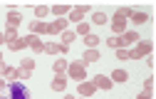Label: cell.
<instances>
[{
  "label": "cell",
  "instance_id": "cell-9",
  "mask_svg": "<svg viewBox=\"0 0 156 99\" xmlns=\"http://www.w3.org/2000/svg\"><path fill=\"white\" fill-rule=\"evenodd\" d=\"M20 20H23V17H20V12H17V10H8V27L15 30L17 25H20Z\"/></svg>",
  "mask_w": 156,
  "mask_h": 99
},
{
  "label": "cell",
  "instance_id": "cell-3",
  "mask_svg": "<svg viewBox=\"0 0 156 99\" xmlns=\"http://www.w3.org/2000/svg\"><path fill=\"white\" fill-rule=\"evenodd\" d=\"M67 69H69V77H72V79H77V82H84V77H87V69H84V65L74 62V65H69Z\"/></svg>",
  "mask_w": 156,
  "mask_h": 99
},
{
  "label": "cell",
  "instance_id": "cell-11",
  "mask_svg": "<svg viewBox=\"0 0 156 99\" xmlns=\"http://www.w3.org/2000/svg\"><path fill=\"white\" fill-rule=\"evenodd\" d=\"M65 87H67V79H65L62 74H57V77L52 79V89H55V92H65Z\"/></svg>",
  "mask_w": 156,
  "mask_h": 99
},
{
  "label": "cell",
  "instance_id": "cell-14",
  "mask_svg": "<svg viewBox=\"0 0 156 99\" xmlns=\"http://www.w3.org/2000/svg\"><path fill=\"white\" fill-rule=\"evenodd\" d=\"M30 30H32V35H37V32H47V25L42 23V20H32V23H30Z\"/></svg>",
  "mask_w": 156,
  "mask_h": 99
},
{
  "label": "cell",
  "instance_id": "cell-39",
  "mask_svg": "<svg viewBox=\"0 0 156 99\" xmlns=\"http://www.w3.org/2000/svg\"><path fill=\"white\" fill-rule=\"evenodd\" d=\"M0 59H3V55H0Z\"/></svg>",
  "mask_w": 156,
  "mask_h": 99
},
{
  "label": "cell",
  "instance_id": "cell-17",
  "mask_svg": "<svg viewBox=\"0 0 156 99\" xmlns=\"http://www.w3.org/2000/svg\"><path fill=\"white\" fill-rule=\"evenodd\" d=\"M52 67H55L57 74H62V72L67 69V59H55V65H52Z\"/></svg>",
  "mask_w": 156,
  "mask_h": 99
},
{
  "label": "cell",
  "instance_id": "cell-8",
  "mask_svg": "<svg viewBox=\"0 0 156 99\" xmlns=\"http://www.w3.org/2000/svg\"><path fill=\"white\" fill-rule=\"evenodd\" d=\"M94 87H99V89H112V79L104 77V74H97V77H94Z\"/></svg>",
  "mask_w": 156,
  "mask_h": 99
},
{
  "label": "cell",
  "instance_id": "cell-33",
  "mask_svg": "<svg viewBox=\"0 0 156 99\" xmlns=\"http://www.w3.org/2000/svg\"><path fill=\"white\" fill-rule=\"evenodd\" d=\"M20 79H30V69H20Z\"/></svg>",
  "mask_w": 156,
  "mask_h": 99
},
{
  "label": "cell",
  "instance_id": "cell-13",
  "mask_svg": "<svg viewBox=\"0 0 156 99\" xmlns=\"http://www.w3.org/2000/svg\"><path fill=\"white\" fill-rule=\"evenodd\" d=\"M8 47H10L12 52H17V50L27 47V42H25V37H17V40H10V42H8Z\"/></svg>",
  "mask_w": 156,
  "mask_h": 99
},
{
  "label": "cell",
  "instance_id": "cell-20",
  "mask_svg": "<svg viewBox=\"0 0 156 99\" xmlns=\"http://www.w3.org/2000/svg\"><path fill=\"white\" fill-rule=\"evenodd\" d=\"M74 37H77L74 32H67V30H65V32H62V45H67V47H69V45L74 42Z\"/></svg>",
  "mask_w": 156,
  "mask_h": 99
},
{
  "label": "cell",
  "instance_id": "cell-16",
  "mask_svg": "<svg viewBox=\"0 0 156 99\" xmlns=\"http://www.w3.org/2000/svg\"><path fill=\"white\" fill-rule=\"evenodd\" d=\"M112 79H114V82H126V79H129V74H126L124 69H114Z\"/></svg>",
  "mask_w": 156,
  "mask_h": 99
},
{
  "label": "cell",
  "instance_id": "cell-31",
  "mask_svg": "<svg viewBox=\"0 0 156 99\" xmlns=\"http://www.w3.org/2000/svg\"><path fill=\"white\" fill-rule=\"evenodd\" d=\"M151 87H154V79H151V77L144 79V92H151Z\"/></svg>",
  "mask_w": 156,
  "mask_h": 99
},
{
  "label": "cell",
  "instance_id": "cell-19",
  "mask_svg": "<svg viewBox=\"0 0 156 99\" xmlns=\"http://www.w3.org/2000/svg\"><path fill=\"white\" fill-rule=\"evenodd\" d=\"M69 10H72V8H67V5H55V8H52V12H55L57 17H62V15H67Z\"/></svg>",
  "mask_w": 156,
  "mask_h": 99
},
{
  "label": "cell",
  "instance_id": "cell-7",
  "mask_svg": "<svg viewBox=\"0 0 156 99\" xmlns=\"http://www.w3.org/2000/svg\"><path fill=\"white\" fill-rule=\"evenodd\" d=\"M65 27H67V20H60V17H57L52 25H47V32L57 35V32H65Z\"/></svg>",
  "mask_w": 156,
  "mask_h": 99
},
{
  "label": "cell",
  "instance_id": "cell-23",
  "mask_svg": "<svg viewBox=\"0 0 156 99\" xmlns=\"http://www.w3.org/2000/svg\"><path fill=\"white\" fill-rule=\"evenodd\" d=\"M92 23H94V25H104V23H107V15H104V12H94Z\"/></svg>",
  "mask_w": 156,
  "mask_h": 99
},
{
  "label": "cell",
  "instance_id": "cell-26",
  "mask_svg": "<svg viewBox=\"0 0 156 99\" xmlns=\"http://www.w3.org/2000/svg\"><path fill=\"white\" fill-rule=\"evenodd\" d=\"M45 52H50V55H57V52H60V45H57V42H50V45H45Z\"/></svg>",
  "mask_w": 156,
  "mask_h": 99
},
{
  "label": "cell",
  "instance_id": "cell-15",
  "mask_svg": "<svg viewBox=\"0 0 156 99\" xmlns=\"http://www.w3.org/2000/svg\"><path fill=\"white\" fill-rule=\"evenodd\" d=\"M84 45H87L89 50H97V45H99V37H97V35H87V37H84Z\"/></svg>",
  "mask_w": 156,
  "mask_h": 99
},
{
  "label": "cell",
  "instance_id": "cell-4",
  "mask_svg": "<svg viewBox=\"0 0 156 99\" xmlns=\"http://www.w3.org/2000/svg\"><path fill=\"white\" fill-rule=\"evenodd\" d=\"M87 12H89V8H87V5L72 8V10H69V20H72V23H77V25H80V20H82V17L87 15Z\"/></svg>",
  "mask_w": 156,
  "mask_h": 99
},
{
  "label": "cell",
  "instance_id": "cell-6",
  "mask_svg": "<svg viewBox=\"0 0 156 99\" xmlns=\"http://www.w3.org/2000/svg\"><path fill=\"white\" fill-rule=\"evenodd\" d=\"M25 42H27V47H32L35 52H40V50H45V45L40 42V37H37V35H27V37H25Z\"/></svg>",
  "mask_w": 156,
  "mask_h": 99
},
{
  "label": "cell",
  "instance_id": "cell-36",
  "mask_svg": "<svg viewBox=\"0 0 156 99\" xmlns=\"http://www.w3.org/2000/svg\"><path fill=\"white\" fill-rule=\"evenodd\" d=\"M5 69H8V67H5V62L0 59V74H5Z\"/></svg>",
  "mask_w": 156,
  "mask_h": 99
},
{
  "label": "cell",
  "instance_id": "cell-21",
  "mask_svg": "<svg viewBox=\"0 0 156 99\" xmlns=\"http://www.w3.org/2000/svg\"><path fill=\"white\" fill-rule=\"evenodd\" d=\"M107 45L114 47V50H122V47H124V45H122V37H109V40H107Z\"/></svg>",
  "mask_w": 156,
  "mask_h": 99
},
{
  "label": "cell",
  "instance_id": "cell-32",
  "mask_svg": "<svg viewBox=\"0 0 156 99\" xmlns=\"http://www.w3.org/2000/svg\"><path fill=\"white\" fill-rule=\"evenodd\" d=\"M116 12H119V15H124V17H129V15H134V10H131V8H122V10H116Z\"/></svg>",
  "mask_w": 156,
  "mask_h": 99
},
{
  "label": "cell",
  "instance_id": "cell-12",
  "mask_svg": "<svg viewBox=\"0 0 156 99\" xmlns=\"http://www.w3.org/2000/svg\"><path fill=\"white\" fill-rule=\"evenodd\" d=\"M97 59H102L99 50H87L84 52V65H92V62H97Z\"/></svg>",
  "mask_w": 156,
  "mask_h": 99
},
{
  "label": "cell",
  "instance_id": "cell-25",
  "mask_svg": "<svg viewBox=\"0 0 156 99\" xmlns=\"http://www.w3.org/2000/svg\"><path fill=\"white\" fill-rule=\"evenodd\" d=\"M47 12H50V8H45V5H37V8H35V15H37V20H40V17H45Z\"/></svg>",
  "mask_w": 156,
  "mask_h": 99
},
{
  "label": "cell",
  "instance_id": "cell-30",
  "mask_svg": "<svg viewBox=\"0 0 156 99\" xmlns=\"http://www.w3.org/2000/svg\"><path fill=\"white\" fill-rule=\"evenodd\" d=\"M116 59H129V52L126 50H116Z\"/></svg>",
  "mask_w": 156,
  "mask_h": 99
},
{
  "label": "cell",
  "instance_id": "cell-28",
  "mask_svg": "<svg viewBox=\"0 0 156 99\" xmlns=\"http://www.w3.org/2000/svg\"><path fill=\"white\" fill-rule=\"evenodd\" d=\"M77 32L87 37V35H89V25H87V23H80V25H77Z\"/></svg>",
  "mask_w": 156,
  "mask_h": 99
},
{
  "label": "cell",
  "instance_id": "cell-22",
  "mask_svg": "<svg viewBox=\"0 0 156 99\" xmlns=\"http://www.w3.org/2000/svg\"><path fill=\"white\" fill-rule=\"evenodd\" d=\"M131 17H134V23H136V25H144L146 20H149V15H146V12H134Z\"/></svg>",
  "mask_w": 156,
  "mask_h": 99
},
{
  "label": "cell",
  "instance_id": "cell-24",
  "mask_svg": "<svg viewBox=\"0 0 156 99\" xmlns=\"http://www.w3.org/2000/svg\"><path fill=\"white\" fill-rule=\"evenodd\" d=\"M5 77H8V79H17V77H20V69L8 67V69H5Z\"/></svg>",
  "mask_w": 156,
  "mask_h": 99
},
{
  "label": "cell",
  "instance_id": "cell-1",
  "mask_svg": "<svg viewBox=\"0 0 156 99\" xmlns=\"http://www.w3.org/2000/svg\"><path fill=\"white\" fill-rule=\"evenodd\" d=\"M0 99H30V89L20 82H12V84H8V89L3 92Z\"/></svg>",
  "mask_w": 156,
  "mask_h": 99
},
{
  "label": "cell",
  "instance_id": "cell-29",
  "mask_svg": "<svg viewBox=\"0 0 156 99\" xmlns=\"http://www.w3.org/2000/svg\"><path fill=\"white\" fill-rule=\"evenodd\" d=\"M32 67H35V59H23V69H30L32 72Z\"/></svg>",
  "mask_w": 156,
  "mask_h": 99
},
{
  "label": "cell",
  "instance_id": "cell-34",
  "mask_svg": "<svg viewBox=\"0 0 156 99\" xmlns=\"http://www.w3.org/2000/svg\"><path fill=\"white\" fill-rule=\"evenodd\" d=\"M8 89V82H5V79H0V92H5Z\"/></svg>",
  "mask_w": 156,
  "mask_h": 99
},
{
  "label": "cell",
  "instance_id": "cell-5",
  "mask_svg": "<svg viewBox=\"0 0 156 99\" xmlns=\"http://www.w3.org/2000/svg\"><path fill=\"white\" fill-rule=\"evenodd\" d=\"M124 27H126L124 15H119V12H116V15H114V20H112V30H114V32H124Z\"/></svg>",
  "mask_w": 156,
  "mask_h": 99
},
{
  "label": "cell",
  "instance_id": "cell-10",
  "mask_svg": "<svg viewBox=\"0 0 156 99\" xmlns=\"http://www.w3.org/2000/svg\"><path fill=\"white\" fill-rule=\"evenodd\" d=\"M94 92H97L94 82H80V94H82V97H92Z\"/></svg>",
  "mask_w": 156,
  "mask_h": 99
},
{
  "label": "cell",
  "instance_id": "cell-2",
  "mask_svg": "<svg viewBox=\"0 0 156 99\" xmlns=\"http://www.w3.org/2000/svg\"><path fill=\"white\" fill-rule=\"evenodd\" d=\"M151 50H154V45H151V42H139V45L134 47V52H129V57H131V59L149 57V55H151Z\"/></svg>",
  "mask_w": 156,
  "mask_h": 99
},
{
  "label": "cell",
  "instance_id": "cell-37",
  "mask_svg": "<svg viewBox=\"0 0 156 99\" xmlns=\"http://www.w3.org/2000/svg\"><path fill=\"white\" fill-rule=\"evenodd\" d=\"M3 42H5V35H3V32H0V45H3Z\"/></svg>",
  "mask_w": 156,
  "mask_h": 99
},
{
  "label": "cell",
  "instance_id": "cell-38",
  "mask_svg": "<svg viewBox=\"0 0 156 99\" xmlns=\"http://www.w3.org/2000/svg\"><path fill=\"white\" fill-rule=\"evenodd\" d=\"M65 99H74V97H65Z\"/></svg>",
  "mask_w": 156,
  "mask_h": 99
},
{
  "label": "cell",
  "instance_id": "cell-18",
  "mask_svg": "<svg viewBox=\"0 0 156 99\" xmlns=\"http://www.w3.org/2000/svg\"><path fill=\"white\" fill-rule=\"evenodd\" d=\"M136 32H124V37H122V45H131V42H136Z\"/></svg>",
  "mask_w": 156,
  "mask_h": 99
},
{
  "label": "cell",
  "instance_id": "cell-27",
  "mask_svg": "<svg viewBox=\"0 0 156 99\" xmlns=\"http://www.w3.org/2000/svg\"><path fill=\"white\" fill-rule=\"evenodd\" d=\"M3 35H5V42H10V40H17V32H15L12 27H8V30H5Z\"/></svg>",
  "mask_w": 156,
  "mask_h": 99
},
{
  "label": "cell",
  "instance_id": "cell-35",
  "mask_svg": "<svg viewBox=\"0 0 156 99\" xmlns=\"http://www.w3.org/2000/svg\"><path fill=\"white\" fill-rule=\"evenodd\" d=\"M136 99H151V94H149V92H144V94H139Z\"/></svg>",
  "mask_w": 156,
  "mask_h": 99
}]
</instances>
